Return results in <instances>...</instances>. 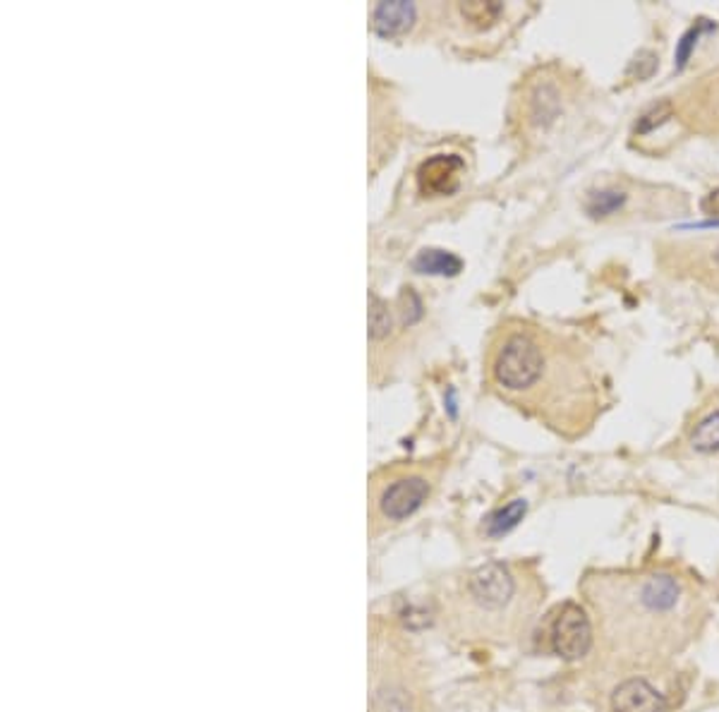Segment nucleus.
Listing matches in <instances>:
<instances>
[{"mask_svg": "<svg viewBox=\"0 0 719 712\" xmlns=\"http://www.w3.org/2000/svg\"><path fill=\"white\" fill-rule=\"evenodd\" d=\"M551 650L561 659L576 662L583 659L592 648V626L590 619L578 605H564L559 610L554 624H551Z\"/></svg>", "mask_w": 719, "mask_h": 712, "instance_id": "1", "label": "nucleus"}, {"mask_svg": "<svg viewBox=\"0 0 719 712\" xmlns=\"http://www.w3.org/2000/svg\"><path fill=\"white\" fill-rule=\"evenodd\" d=\"M430 497V483L427 477L411 473V475H401L396 480H391L377 497L379 513L386 521H403V518L413 516L420 506L424 504V499Z\"/></svg>", "mask_w": 719, "mask_h": 712, "instance_id": "2", "label": "nucleus"}, {"mask_svg": "<svg viewBox=\"0 0 719 712\" xmlns=\"http://www.w3.org/2000/svg\"><path fill=\"white\" fill-rule=\"evenodd\" d=\"M465 163L458 154H434L420 163L415 173L417 190L423 197H449L461 188Z\"/></svg>", "mask_w": 719, "mask_h": 712, "instance_id": "3", "label": "nucleus"}, {"mask_svg": "<svg viewBox=\"0 0 719 712\" xmlns=\"http://www.w3.org/2000/svg\"><path fill=\"white\" fill-rule=\"evenodd\" d=\"M468 590H471L472 600L484 610H504L516 592V580L504 564L491 561V564L480 566L478 571L471 573Z\"/></svg>", "mask_w": 719, "mask_h": 712, "instance_id": "4", "label": "nucleus"}, {"mask_svg": "<svg viewBox=\"0 0 719 712\" xmlns=\"http://www.w3.org/2000/svg\"><path fill=\"white\" fill-rule=\"evenodd\" d=\"M614 712H666L665 696L646 678H628L612 693Z\"/></svg>", "mask_w": 719, "mask_h": 712, "instance_id": "5", "label": "nucleus"}, {"mask_svg": "<svg viewBox=\"0 0 719 712\" xmlns=\"http://www.w3.org/2000/svg\"><path fill=\"white\" fill-rule=\"evenodd\" d=\"M417 7L405 0H391V3H379L372 10V27L379 36L394 39V36H403L411 32L415 24Z\"/></svg>", "mask_w": 719, "mask_h": 712, "instance_id": "6", "label": "nucleus"}, {"mask_svg": "<svg viewBox=\"0 0 719 712\" xmlns=\"http://www.w3.org/2000/svg\"><path fill=\"white\" fill-rule=\"evenodd\" d=\"M679 583L676 578L669 573H659V576L647 578L643 588H640V602L650 611H669L679 602Z\"/></svg>", "mask_w": 719, "mask_h": 712, "instance_id": "7", "label": "nucleus"}, {"mask_svg": "<svg viewBox=\"0 0 719 712\" xmlns=\"http://www.w3.org/2000/svg\"><path fill=\"white\" fill-rule=\"evenodd\" d=\"M413 269L420 271V274L456 276L463 269V262H461V257L444 252V249H423L413 259Z\"/></svg>", "mask_w": 719, "mask_h": 712, "instance_id": "8", "label": "nucleus"}, {"mask_svg": "<svg viewBox=\"0 0 719 712\" xmlns=\"http://www.w3.org/2000/svg\"><path fill=\"white\" fill-rule=\"evenodd\" d=\"M561 111V94L559 89L551 84V82H545V84H538L535 92H532L530 99V118L535 122H551Z\"/></svg>", "mask_w": 719, "mask_h": 712, "instance_id": "9", "label": "nucleus"}, {"mask_svg": "<svg viewBox=\"0 0 719 712\" xmlns=\"http://www.w3.org/2000/svg\"><path fill=\"white\" fill-rule=\"evenodd\" d=\"M628 202V195L621 192V190L607 188V190H595L590 195L585 197V211L592 219H607V216L618 214L624 204Z\"/></svg>", "mask_w": 719, "mask_h": 712, "instance_id": "10", "label": "nucleus"}, {"mask_svg": "<svg viewBox=\"0 0 719 712\" xmlns=\"http://www.w3.org/2000/svg\"><path fill=\"white\" fill-rule=\"evenodd\" d=\"M525 511H528L525 499H513L511 504L504 506V509L494 511V513L487 518V523H484V532H487L490 538H501V535L511 532L513 528H516V525L523 521Z\"/></svg>", "mask_w": 719, "mask_h": 712, "instance_id": "11", "label": "nucleus"}, {"mask_svg": "<svg viewBox=\"0 0 719 712\" xmlns=\"http://www.w3.org/2000/svg\"><path fill=\"white\" fill-rule=\"evenodd\" d=\"M691 446L698 454H714L719 451V410L703 417L691 434Z\"/></svg>", "mask_w": 719, "mask_h": 712, "instance_id": "12", "label": "nucleus"}, {"mask_svg": "<svg viewBox=\"0 0 719 712\" xmlns=\"http://www.w3.org/2000/svg\"><path fill=\"white\" fill-rule=\"evenodd\" d=\"M458 10H461V15H463L465 20L471 22L472 27L484 29V27H491V24L501 17L504 5H501V3H461Z\"/></svg>", "mask_w": 719, "mask_h": 712, "instance_id": "13", "label": "nucleus"}, {"mask_svg": "<svg viewBox=\"0 0 719 712\" xmlns=\"http://www.w3.org/2000/svg\"><path fill=\"white\" fill-rule=\"evenodd\" d=\"M391 329V315L386 305L377 297H372V307H370V334L372 338H382L386 336Z\"/></svg>", "mask_w": 719, "mask_h": 712, "instance_id": "14", "label": "nucleus"}, {"mask_svg": "<svg viewBox=\"0 0 719 712\" xmlns=\"http://www.w3.org/2000/svg\"><path fill=\"white\" fill-rule=\"evenodd\" d=\"M705 29H710V24H698V27H691L685 32L684 39L679 41V48H676V68L681 70L685 63H688V58H691L693 54V46L698 44L700 34H703Z\"/></svg>", "mask_w": 719, "mask_h": 712, "instance_id": "15", "label": "nucleus"}, {"mask_svg": "<svg viewBox=\"0 0 719 712\" xmlns=\"http://www.w3.org/2000/svg\"><path fill=\"white\" fill-rule=\"evenodd\" d=\"M700 211L705 216H714V219H719V188H714L713 192H707V195L700 200Z\"/></svg>", "mask_w": 719, "mask_h": 712, "instance_id": "16", "label": "nucleus"}]
</instances>
